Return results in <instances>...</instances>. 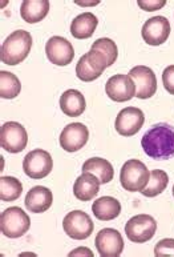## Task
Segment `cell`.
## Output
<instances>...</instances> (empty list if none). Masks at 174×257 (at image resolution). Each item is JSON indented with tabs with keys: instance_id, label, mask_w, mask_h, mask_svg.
Wrapping results in <instances>:
<instances>
[{
	"instance_id": "obj_23",
	"label": "cell",
	"mask_w": 174,
	"mask_h": 257,
	"mask_svg": "<svg viewBox=\"0 0 174 257\" xmlns=\"http://www.w3.org/2000/svg\"><path fill=\"white\" fill-rule=\"evenodd\" d=\"M82 172H88L94 175V176L100 180L101 184L110 183V180H112L113 176H114L112 164H110L108 160H105V159L101 158L88 159V160L84 163V165H82Z\"/></svg>"
},
{
	"instance_id": "obj_1",
	"label": "cell",
	"mask_w": 174,
	"mask_h": 257,
	"mask_svg": "<svg viewBox=\"0 0 174 257\" xmlns=\"http://www.w3.org/2000/svg\"><path fill=\"white\" fill-rule=\"evenodd\" d=\"M144 152L154 160H168L174 156V127L158 123L146 131L141 140Z\"/></svg>"
},
{
	"instance_id": "obj_17",
	"label": "cell",
	"mask_w": 174,
	"mask_h": 257,
	"mask_svg": "<svg viewBox=\"0 0 174 257\" xmlns=\"http://www.w3.org/2000/svg\"><path fill=\"white\" fill-rule=\"evenodd\" d=\"M54 201L50 189L43 185H36L26 195V208L32 213H43L48 211Z\"/></svg>"
},
{
	"instance_id": "obj_15",
	"label": "cell",
	"mask_w": 174,
	"mask_h": 257,
	"mask_svg": "<svg viewBox=\"0 0 174 257\" xmlns=\"http://www.w3.org/2000/svg\"><path fill=\"white\" fill-rule=\"evenodd\" d=\"M89 130L82 123L68 124L60 135V146L66 152L80 151L88 143Z\"/></svg>"
},
{
	"instance_id": "obj_24",
	"label": "cell",
	"mask_w": 174,
	"mask_h": 257,
	"mask_svg": "<svg viewBox=\"0 0 174 257\" xmlns=\"http://www.w3.org/2000/svg\"><path fill=\"white\" fill-rule=\"evenodd\" d=\"M168 183H169V176L166 172H164L161 169H154L150 172V177L145 188L141 191L144 196L146 197H156L166 189Z\"/></svg>"
},
{
	"instance_id": "obj_13",
	"label": "cell",
	"mask_w": 174,
	"mask_h": 257,
	"mask_svg": "<svg viewBox=\"0 0 174 257\" xmlns=\"http://www.w3.org/2000/svg\"><path fill=\"white\" fill-rule=\"evenodd\" d=\"M144 123H145V116L140 108L126 107L121 109L120 113L117 115L114 127L121 136L128 138V136L138 134Z\"/></svg>"
},
{
	"instance_id": "obj_30",
	"label": "cell",
	"mask_w": 174,
	"mask_h": 257,
	"mask_svg": "<svg viewBox=\"0 0 174 257\" xmlns=\"http://www.w3.org/2000/svg\"><path fill=\"white\" fill-rule=\"evenodd\" d=\"M140 8H142L145 11H157L160 8H162L166 2L165 0H138L137 2Z\"/></svg>"
},
{
	"instance_id": "obj_6",
	"label": "cell",
	"mask_w": 174,
	"mask_h": 257,
	"mask_svg": "<svg viewBox=\"0 0 174 257\" xmlns=\"http://www.w3.org/2000/svg\"><path fill=\"white\" fill-rule=\"evenodd\" d=\"M28 144V135L26 128L16 121H8L0 130V146L10 154H19L26 150Z\"/></svg>"
},
{
	"instance_id": "obj_8",
	"label": "cell",
	"mask_w": 174,
	"mask_h": 257,
	"mask_svg": "<svg viewBox=\"0 0 174 257\" xmlns=\"http://www.w3.org/2000/svg\"><path fill=\"white\" fill-rule=\"evenodd\" d=\"M62 228L70 238L74 240H86L93 232V221L82 211H72L62 220Z\"/></svg>"
},
{
	"instance_id": "obj_9",
	"label": "cell",
	"mask_w": 174,
	"mask_h": 257,
	"mask_svg": "<svg viewBox=\"0 0 174 257\" xmlns=\"http://www.w3.org/2000/svg\"><path fill=\"white\" fill-rule=\"evenodd\" d=\"M54 168V160L44 150H34L26 155L23 160V169L31 179H44Z\"/></svg>"
},
{
	"instance_id": "obj_10",
	"label": "cell",
	"mask_w": 174,
	"mask_h": 257,
	"mask_svg": "<svg viewBox=\"0 0 174 257\" xmlns=\"http://www.w3.org/2000/svg\"><path fill=\"white\" fill-rule=\"evenodd\" d=\"M130 77L136 85V96L138 99H149L157 91V79L153 69L146 65H137L129 71Z\"/></svg>"
},
{
	"instance_id": "obj_16",
	"label": "cell",
	"mask_w": 174,
	"mask_h": 257,
	"mask_svg": "<svg viewBox=\"0 0 174 257\" xmlns=\"http://www.w3.org/2000/svg\"><path fill=\"white\" fill-rule=\"evenodd\" d=\"M105 92L113 101H128L136 95V85L129 75H114L106 81Z\"/></svg>"
},
{
	"instance_id": "obj_11",
	"label": "cell",
	"mask_w": 174,
	"mask_h": 257,
	"mask_svg": "<svg viewBox=\"0 0 174 257\" xmlns=\"http://www.w3.org/2000/svg\"><path fill=\"white\" fill-rule=\"evenodd\" d=\"M170 23L164 16H153L142 26V39L149 46H161L170 35Z\"/></svg>"
},
{
	"instance_id": "obj_12",
	"label": "cell",
	"mask_w": 174,
	"mask_h": 257,
	"mask_svg": "<svg viewBox=\"0 0 174 257\" xmlns=\"http://www.w3.org/2000/svg\"><path fill=\"white\" fill-rule=\"evenodd\" d=\"M46 54L48 60L58 67L68 65L74 58V46L62 36H52L46 42Z\"/></svg>"
},
{
	"instance_id": "obj_26",
	"label": "cell",
	"mask_w": 174,
	"mask_h": 257,
	"mask_svg": "<svg viewBox=\"0 0 174 257\" xmlns=\"http://www.w3.org/2000/svg\"><path fill=\"white\" fill-rule=\"evenodd\" d=\"M22 91V84L14 73L2 71L0 72V96L3 99H14Z\"/></svg>"
},
{
	"instance_id": "obj_25",
	"label": "cell",
	"mask_w": 174,
	"mask_h": 257,
	"mask_svg": "<svg viewBox=\"0 0 174 257\" xmlns=\"http://www.w3.org/2000/svg\"><path fill=\"white\" fill-rule=\"evenodd\" d=\"M23 193V185L19 179L12 176L0 177V199L2 201H14Z\"/></svg>"
},
{
	"instance_id": "obj_21",
	"label": "cell",
	"mask_w": 174,
	"mask_h": 257,
	"mask_svg": "<svg viewBox=\"0 0 174 257\" xmlns=\"http://www.w3.org/2000/svg\"><path fill=\"white\" fill-rule=\"evenodd\" d=\"M50 2L46 0H26L20 7V15L26 23H39L48 15Z\"/></svg>"
},
{
	"instance_id": "obj_14",
	"label": "cell",
	"mask_w": 174,
	"mask_h": 257,
	"mask_svg": "<svg viewBox=\"0 0 174 257\" xmlns=\"http://www.w3.org/2000/svg\"><path fill=\"white\" fill-rule=\"evenodd\" d=\"M96 248L100 256L116 257L124 250V240L118 230L113 228H104L96 236Z\"/></svg>"
},
{
	"instance_id": "obj_19",
	"label": "cell",
	"mask_w": 174,
	"mask_h": 257,
	"mask_svg": "<svg viewBox=\"0 0 174 257\" xmlns=\"http://www.w3.org/2000/svg\"><path fill=\"white\" fill-rule=\"evenodd\" d=\"M60 108L70 117H78L86 111V97L78 89H68L60 97Z\"/></svg>"
},
{
	"instance_id": "obj_27",
	"label": "cell",
	"mask_w": 174,
	"mask_h": 257,
	"mask_svg": "<svg viewBox=\"0 0 174 257\" xmlns=\"http://www.w3.org/2000/svg\"><path fill=\"white\" fill-rule=\"evenodd\" d=\"M93 50L100 51L101 54L104 55L105 58L108 59L109 67L114 64V62L118 58V48H117L116 43L108 38H101L92 44Z\"/></svg>"
},
{
	"instance_id": "obj_5",
	"label": "cell",
	"mask_w": 174,
	"mask_h": 257,
	"mask_svg": "<svg viewBox=\"0 0 174 257\" xmlns=\"http://www.w3.org/2000/svg\"><path fill=\"white\" fill-rule=\"evenodd\" d=\"M106 67H109L108 59L100 51L90 48V51L82 55L78 60L76 65V73L80 80L93 81L102 75Z\"/></svg>"
},
{
	"instance_id": "obj_22",
	"label": "cell",
	"mask_w": 174,
	"mask_h": 257,
	"mask_svg": "<svg viewBox=\"0 0 174 257\" xmlns=\"http://www.w3.org/2000/svg\"><path fill=\"white\" fill-rule=\"evenodd\" d=\"M98 19L92 12H84L76 16L70 23V34L76 39H88L96 31Z\"/></svg>"
},
{
	"instance_id": "obj_18",
	"label": "cell",
	"mask_w": 174,
	"mask_h": 257,
	"mask_svg": "<svg viewBox=\"0 0 174 257\" xmlns=\"http://www.w3.org/2000/svg\"><path fill=\"white\" fill-rule=\"evenodd\" d=\"M100 180L94 175L88 172H84L82 176L78 177L74 181V193L76 199L80 201H89L93 197H96L98 191H100Z\"/></svg>"
},
{
	"instance_id": "obj_31",
	"label": "cell",
	"mask_w": 174,
	"mask_h": 257,
	"mask_svg": "<svg viewBox=\"0 0 174 257\" xmlns=\"http://www.w3.org/2000/svg\"><path fill=\"white\" fill-rule=\"evenodd\" d=\"M70 256H74V254H86V256H89V257H93V253L92 250L90 249H86V248H80V249H74L70 252Z\"/></svg>"
},
{
	"instance_id": "obj_4",
	"label": "cell",
	"mask_w": 174,
	"mask_h": 257,
	"mask_svg": "<svg viewBox=\"0 0 174 257\" xmlns=\"http://www.w3.org/2000/svg\"><path fill=\"white\" fill-rule=\"evenodd\" d=\"M31 226L30 216L19 207L7 208L0 215V229L8 238H18L26 234Z\"/></svg>"
},
{
	"instance_id": "obj_3",
	"label": "cell",
	"mask_w": 174,
	"mask_h": 257,
	"mask_svg": "<svg viewBox=\"0 0 174 257\" xmlns=\"http://www.w3.org/2000/svg\"><path fill=\"white\" fill-rule=\"evenodd\" d=\"M149 177L150 172L148 171L146 165L142 161L132 159L125 161V164L121 167L120 183L122 188L129 192H141L148 184Z\"/></svg>"
},
{
	"instance_id": "obj_2",
	"label": "cell",
	"mask_w": 174,
	"mask_h": 257,
	"mask_svg": "<svg viewBox=\"0 0 174 257\" xmlns=\"http://www.w3.org/2000/svg\"><path fill=\"white\" fill-rule=\"evenodd\" d=\"M32 48V36L24 30L12 32L2 44L0 58L6 65H18L26 60Z\"/></svg>"
},
{
	"instance_id": "obj_33",
	"label": "cell",
	"mask_w": 174,
	"mask_h": 257,
	"mask_svg": "<svg viewBox=\"0 0 174 257\" xmlns=\"http://www.w3.org/2000/svg\"><path fill=\"white\" fill-rule=\"evenodd\" d=\"M173 196H174V187H173Z\"/></svg>"
},
{
	"instance_id": "obj_20",
	"label": "cell",
	"mask_w": 174,
	"mask_h": 257,
	"mask_svg": "<svg viewBox=\"0 0 174 257\" xmlns=\"http://www.w3.org/2000/svg\"><path fill=\"white\" fill-rule=\"evenodd\" d=\"M92 212L101 221H109L118 217L121 213V204L114 197L102 196L92 204Z\"/></svg>"
},
{
	"instance_id": "obj_29",
	"label": "cell",
	"mask_w": 174,
	"mask_h": 257,
	"mask_svg": "<svg viewBox=\"0 0 174 257\" xmlns=\"http://www.w3.org/2000/svg\"><path fill=\"white\" fill-rule=\"evenodd\" d=\"M162 84L168 92L174 95V65H168L166 68L164 69Z\"/></svg>"
},
{
	"instance_id": "obj_28",
	"label": "cell",
	"mask_w": 174,
	"mask_h": 257,
	"mask_svg": "<svg viewBox=\"0 0 174 257\" xmlns=\"http://www.w3.org/2000/svg\"><path fill=\"white\" fill-rule=\"evenodd\" d=\"M154 254L158 256H174V238H164L154 246Z\"/></svg>"
},
{
	"instance_id": "obj_7",
	"label": "cell",
	"mask_w": 174,
	"mask_h": 257,
	"mask_svg": "<svg viewBox=\"0 0 174 257\" xmlns=\"http://www.w3.org/2000/svg\"><path fill=\"white\" fill-rule=\"evenodd\" d=\"M157 230V223L150 215L133 216L125 225V234L130 241L141 244L149 241Z\"/></svg>"
},
{
	"instance_id": "obj_32",
	"label": "cell",
	"mask_w": 174,
	"mask_h": 257,
	"mask_svg": "<svg viewBox=\"0 0 174 257\" xmlns=\"http://www.w3.org/2000/svg\"><path fill=\"white\" fill-rule=\"evenodd\" d=\"M76 3L78 4V6H96L97 3H98V2H94V3H82V2H76Z\"/></svg>"
}]
</instances>
